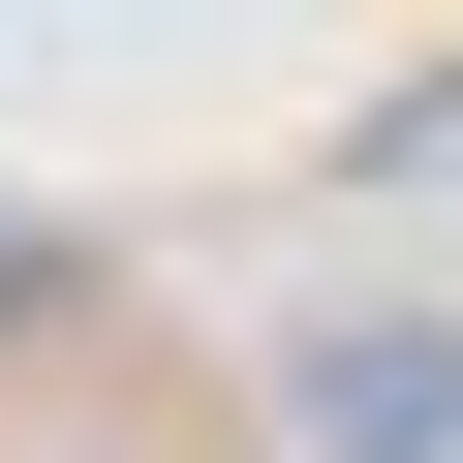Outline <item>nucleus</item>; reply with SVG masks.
Here are the masks:
<instances>
[{
	"label": "nucleus",
	"instance_id": "f257e3e1",
	"mask_svg": "<svg viewBox=\"0 0 463 463\" xmlns=\"http://www.w3.org/2000/svg\"><path fill=\"white\" fill-rule=\"evenodd\" d=\"M279 432H309V463H463V309H340V340H279Z\"/></svg>",
	"mask_w": 463,
	"mask_h": 463
}]
</instances>
